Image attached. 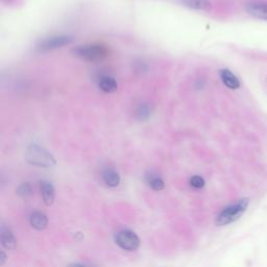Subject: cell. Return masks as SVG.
I'll list each match as a JSON object with an SVG mask.
<instances>
[{
  "instance_id": "obj_6",
  "label": "cell",
  "mask_w": 267,
  "mask_h": 267,
  "mask_svg": "<svg viewBox=\"0 0 267 267\" xmlns=\"http://www.w3.org/2000/svg\"><path fill=\"white\" fill-rule=\"evenodd\" d=\"M246 12L251 16L261 20H267V3L251 2L245 6Z\"/></svg>"
},
{
  "instance_id": "obj_4",
  "label": "cell",
  "mask_w": 267,
  "mask_h": 267,
  "mask_svg": "<svg viewBox=\"0 0 267 267\" xmlns=\"http://www.w3.org/2000/svg\"><path fill=\"white\" fill-rule=\"evenodd\" d=\"M115 242L122 250L134 252L140 246L139 237L130 230H122L115 235Z\"/></svg>"
},
{
  "instance_id": "obj_9",
  "label": "cell",
  "mask_w": 267,
  "mask_h": 267,
  "mask_svg": "<svg viewBox=\"0 0 267 267\" xmlns=\"http://www.w3.org/2000/svg\"><path fill=\"white\" fill-rule=\"evenodd\" d=\"M98 87L104 93H114L117 91L118 84L114 78L109 75H103L99 79Z\"/></svg>"
},
{
  "instance_id": "obj_2",
  "label": "cell",
  "mask_w": 267,
  "mask_h": 267,
  "mask_svg": "<svg viewBox=\"0 0 267 267\" xmlns=\"http://www.w3.org/2000/svg\"><path fill=\"white\" fill-rule=\"evenodd\" d=\"M247 206H248V200L241 199L235 204L225 207L216 217L215 220L216 225L223 226L238 220L243 215V213L246 211Z\"/></svg>"
},
{
  "instance_id": "obj_18",
  "label": "cell",
  "mask_w": 267,
  "mask_h": 267,
  "mask_svg": "<svg viewBox=\"0 0 267 267\" xmlns=\"http://www.w3.org/2000/svg\"><path fill=\"white\" fill-rule=\"evenodd\" d=\"M6 260H7V256H6V254L4 252H2V253H0V265H2V266L5 265Z\"/></svg>"
},
{
  "instance_id": "obj_14",
  "label": "cell",
  "mask_w": 267,
  "mask_h": 267,
  "mask_svg": "<svg viewBox=\"0 0 267 267\" xmlns=\"http://www.w3.org/2000/svg\"><path fill=\"white\" fill-rule=\"evenodd\" d=\"M146 182L149 185V187L155 191H161L165 187L164 181L161 179V177L152 173L146 175Z\"/></svg>"
},
{
  "instance_id": "obj_19",
  "label": "cell",
  "mask_w": 267,
  "mask_h": 267,
  "mask_svg": "<svg viewBox=\"0 0 267 267\" xmlns=\"http://www.w3.org/2000/svg\"><path fill=\"white\" fill-rule=\"evenodd\" d=\"M69 267H95V266H91V265H86V264H72V265H70Z\"/></svg>"
},
{
  "instance_id": "obj_8",
  "label": "cell",
  "mask_w": 267,
  "mask_h": 267,
  "mask_svg": "<svg viewBox=\"0 0 267 267\" xmlns=\"http://www.w3.org/2000/svg\"><path fill=\"white\" fill-rule=\"evenodd\" d=\"M0 239H2V244L6 250L13 251L16 248L17 242L10 228L6 226L2 227V231H0Z\"/></svg>"
},
{
  "instance_id": "obj_15",
  "label": "cell",
  "mask_w": 267,
  "mask_h": 267,
  "mask_svg": "<svg viewBox=\"0 0 267 267\" xmlns=\"http://www.w3.org/2000/svg\"><path fill=\"white\" fill-rule=\"evenodd\" d=\"M150 109H149V106L145 103H141L137 110H136V116L139 120H145L147 119L149 116H150Z\"/></svg>"
},
{
  "instance_id": "obj_3",
  "label": "cell",
  "mask_w": 267,
  "mask_h": 267,
  "mask_svg": "<svg viewBox=\"0 0 267 267\" xmlns=\"http://www.w3.org/2000/svg\"><path fill=\"white\" fill-rule=\"evenodd\" d=\"M25 157L26 161L33 166L49 168L56 165V159L53 158V156L45 148L37 144L28 146Z\"/></svg>"
},
{
  "instance_id": "obj_7",
  "label": "cell",
  "mask_w": 267,
  "mask_h": 267,
  "mask_svg": "<svg viewBox=\"0 0 267 267\" xmlns=\"http://www.w3.org/2000/svg\"><path fill=\"white\" fill-rule=\"evenodd\" d=\"M220 79L222 81V83L228 88V89H232V90H236L240 87V82L238 80V78L232 72V71L228 70V69H221L220 72H219Z\"/></svg>"
},
{
  "instance_id": "obj_17",
  "label": "cell",
  "mask_w": 267,
  "mask_h": 267,
  "mask_svg": "<svg viewBox=\"0 0 267 267\" xmlns=\"http://www.w3.org/2000/svg\"><path fill=\"white\" fill-rule=\"evenodd\" d=\"M205 184H206L205 180L200 175H194L190 180V185L197 189H202L205 186Z\"/></svg>"
},
{
  "instance_id": "obj_11",
  "label": "cell",
  "mask_w": 267,
  "mask_h": 267,
  "mask_svg": "<svg viewBox=\"0 0 267 267\" xmlns=\"http://www.w3.org/2000/svg\"><path fill=\"white\" fill-rule=\"evenodd\" d=\"M29 222L33 228L38 230V231H42V230H45L47 227L48 219H47V217L44 213L33 212L29 217Z\"/></svg>"
},
{
  "instance_id": "obj_13",
  "label": "cell",
  "mask_w": 267,
  "mask_h": 267,
  "mask_svg": "<svg viewBox=\"0 0 267 267\" xmlns=\"http://www.w3.org/2000/svg\"><path fill=\"white\" fill-rule=\"evenodd\" d=\"M181 2L184 6L197 11L209 12L212 10V5L209 0H181Z\"/></svg>"
},
{
  "instance_id": "obj_12",
  "label": "cell",
  "mask_w": 267,
  "mask_h": 267,
  "mask_svg": "<svg viewBox=\"0 0 267 267\" xmlns=\"http://www.w3.org/2000/svg\"><path fill=\"white\" fill-rule=\"evenodd\" d=\"M40 190L45 205L50 206L55 200V188H53L52 184L50 182L43 181L40 183Z\"/></svg>"
},
{
  "instance_id": "obj_10",
  "label": "cell",
  "mask_w": 267,
  "mask_h": 267,
  "mask_svg": "<svg viewBox=\"0 0 267 267\" xmlns=\"http://www.w3.org/2000/svg\"><path fill=\"white\" fill-rule=\"evenodd\" d=\"M102 179L106 186L117 187L120 183V175L114 168H105L102 172Z\"/></svg>"
},
{
  "instance_id": "obj_5",
  "label": "cell",
  "mask_w": 267,
  "mask_h": 267,
  "mask_svg": "<svg viewBox=\"0 0 267 267\" xmlns=\"http://www.w3.org/2000/svg\"><path fill=\"white\" fill-rule=\"evenodd\" d=\"M72 42V38L69 35H53V37L47 38L40 42L37 46V49L39 52H48L51 50H56L59 48H62L64 46L69 45Z\"/></svg>"
},
{
  "instance_id": "obj_16",
  "label": "cell",
  "mask_w": 267,
  "mask_h": 267,
  "mask_svg": "<svg viewBox=\"0 0 267 267\" xmlns=\"http://www.w3.org/2000/svg\"><path fill=\"white\" fill-rule=\"evenodd\" d=\"M31 192H32L31 187H30V185L27 184V183H23V184H21L19 187H18V189H17V194L19 195V197L23 198V199L28 198L29 195L31 194Z\"/></svg>"
},
{
  "instance_id": "obj_1",
  "label": "cell",
  "mask_w": 267,
  "mask_h": 267,
  "mask_svg": "<svg viewBox=\"0 0 267 267\" xmlns=\"http://www.w3.org/2000/svg\"><path fill=\"white\" fill-rule=\"evenodd\" d=\"M72 52L83 61L95 63L103 61L109 56V50L101 44H86L75 47Z\"/></svg>"
}]
</instances>
